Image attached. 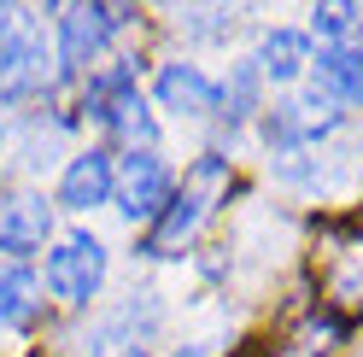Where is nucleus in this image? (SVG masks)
Returning a JSON list of instances; mask_svg holds the SVG:
<instances>
[{
	"instance_id": "nucleus-1",
	"label": "nucleus",
	"mask_w": 363,
	"mask_h": 357,
	"mask_svg": "<svg viewBox=\"0 0 363 357\" xmlns=\"http://www.w3.org/2000/svg\"><path fill=\"white\" fill-rule=\"evenodd\" d=\"M223 188H229V164L206 152V159H199V164L188 170V182H182V193H170L164 217L152 222V240H147V252H152V258H170L176 246H188V240L199 234V222L211 217V205L223 199Z\"/></svg>"
},
{
	"instance_id": "nucleus-2",
	"label": "nucleus",
	"mask_w": 363,
	"mask_h": 357,
	"mask_svg": "<svg viewBox=\"0 0 363 357\" xmlns=\"http://www.w3.org/2000/svg\"><path fill=\"white\" fill-rule=\"evenodd\" d=\"M100 287H106V246L88 229L65 234L48 252V293L65 299V305H88Z\"/></svg>"
},
{
	"instance_id": "nucleus-3",
	"label": "nucleus",
	"mask_w": 363,
	"mask_h": 357,
	"mask_svg": "<svg viewBox=\"0 0 363 357\" xmlns=\"http://www.w3.org/2000/svg\"><path fill=\"white\" fill-rule=\"evenodd\" d=\"M88 118H100L111 135L123 141H152V118H147V100L135 88L129 71H106L88 82Z\"/></svg>"
},
{
	"instance_id": "nucleus-4",
	"label": "nucleus",
	"mask_w": 363,
	"mask_h": 357,
	"mask_svg": "<svg viewBox=\"0 0 363 357\" xmlns=\"http://www.w3.org/2000/svg\"><path fill=\"white\" fill-rule=\"evenodd\" d=\"M170 193H176V176H170V164L158 159V152L141 147V152H129V159H123V170H118V211L129 222L164 217Z\"/></svg>"
},
{
	"instance_id": "nucleus-5",
	"label": "nucleus",
	"mask_w": 363,
	"mask_h": 357,
	"mask_svg": "<svg viewBox=\"0 0 363 357\" xmlns=\"http://www.w3.org/2000/svg\"><path fill=\"white\" fill-rule=\"evenodd\" d=\"M48 82V53H41V35L30 24H12L0 35V100L6 106H24L41 94Z\"/></svg>"
},
{
	"instance_id": "nucleus-6",
	"label": "nucleus",
	"mask_w": 363,
	"mask_h": 357,
	"mask_svg": "<svg viewBox=\"0 0 363 357\" xmlns=\"http://www.w3.org/2000/svg\"><path fill=\"white\" fill-rule=\"evenodd\" d=\"M118 24H123L118 6H65V12H59V71H65V76L88 71V59L111 41Z\"/></svg>"
},
{
	"instance_id": "nucleus-7",
	"label": "nucleus",
	"mask_w": 363,
	"mask_h": 357,
	"mask_svg": "<svg viewBox=\"0 0 363 357\" xmlns=\"http://www.w3.org/2000/svg\"><path fill=\"white\" fill-rule=\"evenodd\" d=\"M48 234H53V205L35 188L0 193V252H6V258L41 252V240H48Z\"/></svg>"
},
{
	"instance_id": "nucleus-8",
	"label": "nucleus",
	"mask_w": 363,
	"mask_h": 357,
	"mask_svg": "<svg viewBox=\"0 0 363 357\" xmlns=\"http://www.w3.org/2000/svg\"><path fill=\"white\" fill-rule=\"evenodd\" d=\"M111 193H118V164H111L106 147L77 152V159L65 164V176H59V205L65 211H94V205H106Z\"/></svg>"
},
{
	"instance_id": "nucleus-9",
	"label": "nucleus",
	"mask_w": 363,
	"mask_h": 357,
	"mask_svg": "<svg viewBox=\"0 0 363 357\" xmlns=\"http://www.w3.org/2000/svg\"><path fill=\"white\" fill-rule=\"evenodd\" d=\"M152 94H158L164 111H176V118H211V111H217V82L199 71V64H182V59L158 71Z\"/></svg>"
},
{
	"instance_id": "nucleus-10",
	"label": "nucleus",
	"mask_w": 363,
	"mask_h": 357,
	"mask_svg": "<svg viewBox=\"0 0 363 357\" xmlns=\"http://www.w3.org/2000/svg\"><path fill=\"white\" fill-rule=\"evenodd\" d=\"M316 88L346 106H363V47H328L323 59H316Z\"/></svg>"
},
{
	"instance_id": "nucleus-11",
	"label": "nucleus",
	"mask_w": 363,
	"mask_h": 357,
	"mask_svg": "<svg viewBox=\"0 0 363 357\" xmlns=\"http://www.w3.org/2000/svg\"><path fill=\"white\" fill-rule=\"evenodd\" d=\"M311 64V41H305V30H269L264 35V53H258V71H264V82H293Z\"/></svg>"
},
{
	"instance_id": "nucleus-12",
	"label": "nucleus",
	"mask_w": 363,
	"mask_h": 357,
	"mask_svg": "<svg viewBox=\"0 0 363 357\" xmlns=\"http://www.w3.org/2000/svg\"><path fill=\"white\" fill-rule=\"evenodd\" d=\"M41 317V287L30 270H6L0 276V328H30Z\"/></svg>"
},
{
	"instance_id": "nucleus-13",
	"label": "nucleus",
	"mask_w": 363,
	"mask_h": 357,
	"mask_svg": "<svg viewBox=\"0 0 363 357\" xmlns=\"http://www.w3.org/2000/svg\"><path fill=\"white\" fill-rule=\"evenodd\" d=\"M258 88H264V71H258V59H240V71H235V82H229V118H252L258 111Z\"/></svg>"
},
{
	"instance_id": "nucleus-14",
	"label": "nucleus",
	"mask_w": 363,
	"mask_h": 357,
	"mask_svg": "<svg viewBox=\"0 0 363 357\" xmlns=\"http://www.w3.org/2000/svg\"><path fill=\"white\" fill-rule=\"evenodd\" d=\"M311 18H316V35H346L363 18V6H316Z\"/></svg>"
},
{
	"instance_id": "nucleus-15",
	"label": "nucleus",
	"mask_w": 363,
	"mask_h": 357,
	"mask_svg": "<svg viewBox=\"0 0 363 357\" xmlns=\"http://www.w3.org/2000/svg\"><path fill=\"white\" fill-rule=\"evenodd\" d=\"M0 18H6V12H0Z\"/></svg>"
}]
</instances>
